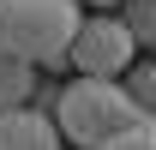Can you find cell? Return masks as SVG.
<instances>
[{
    "label": "cell",
    "mask_w": 156,
    "mask_h": 150,
    "mask_svg": "<svg viewBox=\"0 0 156 150\" xmlns=\"http://www.w3.org/2000/svg\"><path fill=\"white\" fill-rule=\"evenodd\" d=\"M54 120H60V132H66V144L102 150L108 138H120L126 126H138L144 114H138V102L126 96V84H114V78H72V84L60 90V102H54Z\"/></svg>",
    "instance_id": "cell-2"
},
{
    "label": "cell",
    "mask_w": 156,
    "mask_h": 150,
    "mask_svg": "<svg viewBox=\"0 0 156 150\" xmlns=\"http://www.w3.org/2000/svg\"><path fill=\"white\" fill-rule=\"evenodd\" d=\"M30 90H36V66L0 48V114L24 108V102H30Z\"/></svg>",
    "instance_id": "cell-5"
},
{
    "label": "cell",
    "mask_w": 156,
    "mask_h": 150,
    "mask_svg": "<svg viewBox=\"0 0 156 150\" xmlns=\"http://www.w3.org/2000/svg\"><path fill=\"white\" fill-rule=\"evenodd\" d=\"M126 96L138 102L144 120H156V60H138L132 72H126Z\"/></svg>",
    "instance_id": "cell-6"
},
{
    "label": "cell",
    "mask_w": 156,
    "mask_h": 150,
    "mask_svg": "<svg viewBox=\"0 0 156 150\" xmlns=\"http://www.w3.org/2000/svg\"><path fill=\"white\" fill-rule=\"evenodd\" d=\"M102 150H156V120H138V126H126L120 138H108Z\"/></svg>",
    "instance_id": "cell-8"
},
{
    "label": "cell",
    "mask_w": 156,
    "mask_h": 150,
    "mask_svg": "<svg viewBox=\"0 0 156 150\" xmlns=\"http://www.w3.org/2000/svg\"><path fill=\"white\" fill-rule=\"evenodd\" d=\"M120 18H126V30H132L138 42H150V48H156V0H126Z\"/></svg>",
    "instance_id": "cell-7"
},
{
    "label": "cell",
    "mask_w": 156,
    "mask_h": 150,
    "mask_svg": "<svg viewBox=\"0 0 156 150\" xmlns=\"http://www.w3.org/2000/svg\"><path fill=\"white\" fill-rule=\"evenodd\" d=\"M60 120L54 114H42V108H12V114H0V150H60Z\"/></svg>",
    "instance_id": "cell-4"
},
{
    "label": "cell",
    "mask_w": 156,
    "mask_h": 150,
    "mask_svg": "<svg viewBox=\"0 0 156 150\" xmlns=\"http://www.w3.org/2000/svg\"><path fill=\"white\" fill-rule=\"evenodd\" d=\"M78 24H84L78 0H0V48L30 66L72 60Z\"/></svg>",
    "instance_id": "cell-1"
},
{
    "label": "cell",
    "mask_w": 156,
    "mask_h": 150,
    "mask_svg": "<svg viewBox=\"0 0 156 150\" xmlns=\"http://www.w3.org/2000/svg\"><path fill=\"white\" fill-rule=\"evenodd\" d=\"M132 54H138V36L126 30V18H114V12H84L66 66H72L78 78H126L138 66Z\"/></svg>",
    "instance_id": "cell-3"
},
{
    "label": "cell",
    "mask_w": 156,
    "mask_h": 150,
    "mask_svg": "<svg viewBox=\"0 0 156 150\" xmlns=\"http://www.w3.org/2000/svg\"><path fill=\"white\" fill-rule=\"evenodd\" d=\"M90 6H96V12H108V6H126V0H90Z\"/></svg>",
    "instance_id": "cell-9"
}]
</instances>
